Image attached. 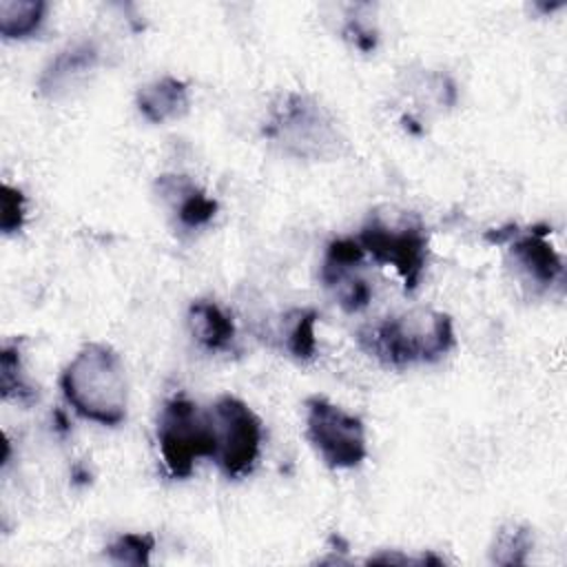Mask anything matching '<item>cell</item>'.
<instances>
[{
	"label": "cell",
	"instance_id": "cell-19",
	"mask_svg": "<svg viewBox=\"0 0 567 567\" xmlns=\"http://www.w3.org/2000/svg\"><path fill=\"white\" fill-rule=\"evenodd\" d=\"M27 217V197L20 188L2 184L0 190V230L2 235H16L22 230Z\"/></svg>",
	"mask_w": 567,
	"mask_h": 567
},
{
	"label": "cell",
	"instance_id": "cell-3",
	"mask_svg": "<svg viewBox=\"0 0 567 567\" xmlns=\"http://www.w3.org/2000/svg\"><path fill=\"white\" fill-rule=\"evenodd\" d=\"M261 133L295 159L330 162L346 151V137L332 113L317 97L299 91L279 97Z\"/></svg>",
	"mask_w": 567,
	"mask_h": 567
},
{
	"label": "cell",
	"instance_id": "cell-8",
	"mask_svg": "<svg viewBox=\"0 0 567 567\" xmlns=\"http://www.w3.org/2000/svg\"><path fill=\"white\" fill-rule=\"evenodd\" d=\"M549 230L547 224H536L527 230L516 226L514 235L505 241L518 270L538 288H549L563 277V259L549 241Z\"/></svg>",
	"mask_w": 567,
	"mask_h": 567
},
{
	"label": "cell",
	"instance_id": "cell-1",
	"mask_svg": "<svg viewBox=\"0 0 567 567\" xmlns=\"http://www.w3.org/2000/svg\"><path fill=\"white\" fill-rule=\"evenodd\" d=\"M357 343L383 365L408 368L441 361L456 346V334L447 312L416 308L359 328Z\"/></svg>",
	"mask_w": 567,
	"mask_h": 567
},
{
	"label": "cell",
	"instance_id": "cell-18",
	"mask_svg": "<svg viewBox=\"0 0 567 567\" xmlns=\"http://www.w3.org/2000/svg\"><path fill=\"white\" fill-rule=\"evenodd\" d=\"M155 549V536L148 532H128L120 534L113 543L106 545L109 560L117 565H151V554Z\"/></svg>",
	"mask_w": 567,
	"mask_h": 567
},
{
	"label": "cell",
	"instance_id": "cell-17",
	"mask_svg": "<svg viewBox=\"0 0 567 567\" xmlns=\"http://www.w3.org/2000/svg\"><path fill=\"white\" fill-rule=\"evenodd\" d=\"M288 330H286V348L297 361H310L317 354V310L315 308H301L295 310L288 317Z\"/></svg>",
	"mask_w": 567,
	"mask_h": 567
},
{
	"label": "cell",
	"instance_id": "cell-13",
	"mask_svg": "<svg viewBox=\"0 0 567 567\" xmlns=\"http://www.w3.org/2000/svg\"><path fill=\"white\" fill-rule=\"evenodd\" d=\"M365 257L357 237H337L326 246V255L319 268V279L326 288H337L341 281L354 275Z\"/></svg>",
	"mask_w": 567,
	"mask_h": 567
},
{
	"label": "cell",
	"instance_id": "cell-4",
	"mask_svg": "<svg viewBox=\"0 0 567 567\" xmlns=\"http://www.w3.org/2000/svg\"><path fill=\"white\" fill-rule=\"evenodd\" d=\"M157 445L166 474L177 481L188 478L199 458L215 456L210 414L184 394L166 399L157 416Z\"/></svg>",
	"mask_w": 567,
	"mask_h": 567
},
{
	"label": "cell",
	"instance_id": "cell-15",
	"mask_svg": "<svg viewBox=\"0 0 567 567\" xmlns=\"http://www.w3.org/2000/svg\"><path fill=\"white\" fill-rule=\"evenodd\" d=\"M534 549V534L527 523L509 520L501 525L489 545V560L501 567L525 565Z\"/></svg>",
	"mask_w": 567,
	"mask_h": 567
},
{
	"label": "cell",
	"instance_id": "cell-5",
	"mask_svg": "<svg viewBox=\"0 0 567 567\" xmlns=\"http://www.w3.org/2000/svg\"><path fill=\"white\" fill-rule=\"evenodd\" d=\"M208 414L215 434L213 461L228 478L237 481L248 476L261 452V419L235 394H221Z\"/></svg>",
	"mask_w": 567,
	"mask_h": 567
},
{
	"label": "cell",
	"instance_id": "cell-12",
	"mask_svg": "<svg viewBox=\"0 0 567 567\" xmlns=\"http://www.w3.org/2000/svg\"><path fill=\"white\" fill-rule=\"evenodd\" d=\"M188 328L197 343L210 352L230 350L235 341V323L228 312H224L210 299H195L188 306Z\"/></svg>",
	"mask_w": 567,
	"mask_h": 567
},
{
	"label": "cell",
	"instance_id": "cell-14",
	"mask_svg": "<svg viewBox=\"0 0 567 567\" xmlns=\"http://www.w3.org/2000/svg\"><path fill=\"white\" fill-rule=\"evenodd\" d=\"M47 16L44 0H0V35L24 40L38 33Z\"/></svg>",
	"mask_w": 567,
	"mask_h": 567
},
{
	"label": "cell",
	"instance_id": "cell-10",
	"mask_svg": "<svg viewBox=\"0 0 567 567\" xmlns=\"http://www.w3.org/2000/svg\"><path fill=\"white\" fill-rule=\"evenodd\" d=\"M155 188L173 204L179 224L186 228H202L217 215V202L186 175L164 173L155 179Z\"/></svg>",
	"mask_w": 567,
	"mask_h": 567
},
{
	"label": "cell",
	"instance_id": "cell-2",
	"mask_svg": "<svg viewBox=\"0 0 567 567\" xmlns=\"http://www.w3.org/2000/svg\"><path fill=\"white\" fill-rule=\"evenodd\" d=\"M60 390L66 403L86 421L115 427L126 419V374L120 354L109 343H84L64 365Z\"/></svg>",
	"mask_w": 567,
	"mask_h": 567
},
{
	"label": "cell",
	"instance_id": "cell-9",
	"mask_svg": "<svg viewBox=\"0 0 567 567\" xmlns=\"http://www.w3.org/2000/svg\"><path fill=\"white\" fill-rule=\"evenodd\" d=\"M100 62V49L93 40H75L60 49L38 78V91L44 97H55L73 80L93 71Z\"/></svg>",
	"mask_w": 567,
	"mask_h": 567
},
{
	"label": "cell",
	"instance_id": "cell-21",
	"mask_svg": "<svg viewBox=\"0 0 567 567\" xmlns=\"http://www.w3.org/2000/svg\"><path fill=\"white\" fill-rule=\"evenodd\" d=\"M343 35L363 53H370L377 49V42H379V35H377V29L368 22H363V18L354 16V18H348L346 27H343Z\"/></svg>",
	"mask_w": 567,
	"mask_h": 567
},
{
	"label": "cell",
	"instance_id": "cell-16",
	"mask_svg": "<svg viewBox=\"0 0 567 567\" xmlns=\"http://www.w3.org/2000/svg\"><path fill=\"white\" fill-rule=\"evenodd\" d=\"M0 394L4 401L31 403L35 401V388L22 372V357L18 343H4L0 350Z\"/></svg>",
	"mask_w": 567,
	"mask_h": 567
},
{
	"label": "cell",
	"instance_id": "cell-7",
	"mask_svg": "<svg viewBox=\"0 0 567 567\" xmlns=\"http://www.w3.org/2000/svg\"><path fill=\"white\" fill-rule=\"evenodd\" d=\"M359 244L365 255H372L377 264H388L396 270L408 292L419 288L423 270L427 266V233L416 221L388 226L377 215L370 217L359 235Z\"/></svg>",
	"mask_w": 567,
	"mask_h": 567
},
{
	"label": "cell",
	"instance_id": "cell-6",
	"mask_svg": "<svg viewBox=\"0 0 567 567\" xmlns=\"http://www.w3.org/2000/svg\"><path fill=\"white\" fill-rule=\"evenodd\" d=\"M306 439L330 470L359 467L368 456L363 421L321 394L306 399Z\"/></svg>",
	"mask_w": 567,
	"mask_h": 567
},
{
	"label": "cell",
	"instance_id": "cell-11",
	"mask_svg": "<svg viewBox=\"0 0 567 567\" xmlns=\"http://www.w3.org/2000/svg\"><path fill=\"white\" fill-rule=\"evenodd\" d=\"M135 106L151 124L182 120L190 109L188 84L175 75H162L137 89Z\"/></svg>",
	"mask_w": 567,
	"mask_h": 567
},
{
	"label": "cell",
	"instance_id": "cell-20",
	"mask_svg": "<svg viewBox=\"0 0 567 567\" xmlns=\"http://www.w3.org/2000/svg\"><path fill=\"white\" fill-rule=\"evenodd\" d=\"M334 292H337L339 306H341L346 312H350V315L361 312V310L368 308V303L372 301V286H370L363 277H357V275H352V277H348L346 281H341V284L334 288Z\"/></svg>",
	"mask_w": 567,
	"mask_h": 567
}]
</instances>
